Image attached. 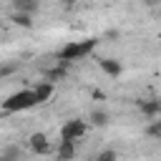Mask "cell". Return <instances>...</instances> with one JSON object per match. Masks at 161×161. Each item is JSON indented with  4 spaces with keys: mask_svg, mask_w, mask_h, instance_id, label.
Returning a JSON list of instances; mask_svg holds the SVG:
<instances>
[{
    "mask_svg": "<svg viewBox=\"0 0 161 161\" xmlns=\"http://www.w3.org/2000/svg\"><path fill=\"white\" fill-rule=\"evenodd\" d=\"M91 123H93V126H98V128L108 126V113H106V111H101V108H93V111H91Z\"/></svg>",
    "mask_w": 161,
    "mask_h": 161,
    "instance_id": "cell-11",
    "label": "cell"
},
{
    "mask_svg": "<svg viewBox=\"0 0 161 161\" xmlns=\"http://www.w3.org/2000/svg\"><path fill=\"white\" fill-rule=\"evenodd\" d=\"M55 153H58L60 161H70V158H75V141H60Z\"/></svg>",
    "mask_w": 161,
    "mask_h": 161,
    "instance_id": "cell-9",
    "label": "cell"
},
{
    "mask_svg": "<svg viewBox=\"0 0 161 161\" xmlns=\"http://www.w3.org/2000/svg\"><path fill=\"white\" fill-rule=\"evenodd\" d=\"M96 45H98V38H86V40H78V43H68V45L60 48L58 63L68 65V63H73V60H80V58L91 55V53L96 50Z\"/></svg>",
    "mask_w": 161,
    "mask_h": 161,
    "instance_id": "cell-1",
    "label": "cell"
},
{
    "mask_svg": "<svg viewBox=\"0 0 161 161\" xmlns=\"http://www.w3.org/2000/svg\"><path fill=\"white\" fill-rule=\"evenodd\" d=\"M15 25H20V28H33V15H25V13H13V18H10Z\"/></svg>",
    "mask_w": 161,
    "mask_h": 161,
    "instance_id": "cell-13",
    "label": "cell"
},
{
    "mask_svg": "<svg viewBox=\"0 0 161 161\" xmlns=\"http://www.w3.org/2000/svg\"><path fill=\"white\" fill-rule=\"evenodd\" d=\"M143 3H146V5H153V3H158V0H143Z\"/></svg>",
    "mask_w": 161,
    "mask_h": 161,
    "instance_id": "cell-17",
    "label": "cell"
},
{
    "mask_svg": "<svg viewBox=\"0 0 161 161\" xmlns=\"http://www.w3.org/2000/svg\"><path fill=\"white\" fill-rule=\"evenodd\" d=\"M30 148L35 151V153H40V156H45V153H50V141H48V136L45 133H33L30 136Z\"/></svg>",
    "mask_w": 161,
    "mask_h": 161,
    "instance_id": "cell-6",
    "label": "cell"
},
{
    "mask_svg": "<svg viewBox=\"0 0 161 161\" xmlns=\"http://www.w3.org/2000/svg\"><path fill=\"white\" fill-rule=\"evenodd\" d=\"M86 131H88L86 121H80V118H70V121H65L63 128H60V141H78V138L86 136Z\"/></svg>",
    "mask_w": 161,
    "mask_h": 161,
    "instance_id": "cell-3",
    "label": "cell"
},
{
    "mask_svg": "<svg viewBox=\"0 0 161 161\" xmlns=\"http://www.w3.org/2000/svg\"><path fill=\"white\" fill-rule=\"evenodd\" d=\"M0 161H8V158H5V156H3V153H0Z\"/></svg>",
    "mask_w": 161,
    "mask_h": 161,
    "instance_id": "cell-18",
    "label": "cell"
},
{
    "mask_svg": "<svg viewBox=\"0 0 161 161\" xmlns=\"http://www.w3.org/2000/svg\"><path fill=\"white\" fill-rule=\"evenodd\" d=\"M18 68H20V63H18V60H10V63H0V78H5V75H13Z\"/></svg>",
    "mask_w": 161,
    "mask_h": 161,
    "instance_id": "cell-14",
    "label": "cell"
},
{
    "mask_svg": "<svg viewBox=\"0 0 161 161\" xmlns=\"http://www.w3.org/2000/svg\"><path fill=\"white\" fill-rule=\"evenodd\" d=\"M98 68H101L108 78H118V75L123 73V65H121V60H116V58H101V60H98Z\"/></svg>",
    "mask_w": 161,
    "mask_h": 161,
    "instance_id": "cell-5",
    "label": "cell"
},
{
    "mask_svg": "<svg viewBox=\"0 0 161 161\" xmlns=\"http://www.w3.org/2000/svg\"><path fill=\"white\" fill-rule=\"evenodd\" d=\"M38 8H40V3H38V0H13V13H25V15H33Z\"/></svg>",
    "mask_w": 161,
    "mask_h": 161,
    "instance_id": "cell-8",
    "label": "cell"
},
{
    "mask_svg": "<svg viewBox=\"0 0 161 161\" xmlns=\"http://www.w3.org/2000/svg\"><path fill=\"white\" fill-rule=\"evenodd\" d=\"M53 83H48V80H40L35 88H33V93H35V101L38 103H45V101H50V96H53Z\"/></svg>",
    "mask_w": 161,
    "mask_h": 161,
    "instance_id": "cell-7",
    "label": "cell"
},
{
    "mask_svg": "<svg viewBox=\"0 0 161 161\" xmlns=\"http://www.w3.org/2000/svg\"><path fill=\"white\" fill-rule=\"evenodd\" d=\"M33 106H38V101H35V93L33 91H18V93H10L5 101H3V108L8 111V113H18V111H28V108H33Z\"/></svg>",
    "mask_w": 161,
    "mask_h": 161,
    "instance_id": "cell-2",
    "label": "cell"
},
{
    "mask_svg": "<svg viewBox=\"0 0 161 161\" xmlns=\"http://www.w3.org/2000/svg\"><path fill=\"white\" fill-rule=\"evenodd\" d=\"M65 73H68V65H63V63H58L55 68H50V70H45V80H48V83H53V80H63V78H65Z\"/></svg>",
    "mask_w": 161,
    "mask_h": 161,
    "instance_id": "cell-10",
    "label": "cell"
},
{
    "mask_svg": "<svg viewBox=\"0 0 161 161\" xmlns=\"http://www.w3.org/2000/svg\"><path fill=\"white\" fill-rule=\"evenodd\" d=\"M136 106H138V111L148 121H153V118L161 116V98H141V101H136Z\"/></svg>",
    "mask_w": 161,
    "mask_h": 161,
    "instance_id": "cell-4",
    "label": "cell"
},
{
    "mask_svg": "<svg viewBox=\"0 0 161 161\" xmlns=\"http://www.w3.org/2000/svg\"><path fill=\"white\" fill-rule=\"evenodd\" d=\"M146 136H151V138H158V141H161V116H158V118H153V121H148V126H146Z\"/></svg>",
    "mask_w": 161,
    "mask_h": 161,
    "instance_id": "cell-12",
    "label": "cell"
},
{
    "mask_svg": "<svg viewBox=\"0 0 161 161\" xmlns=\"http://www.w3.org/2000/svg\"><path fill=\"white\" fill-rule=\"evenodd\" d=\"M96 161H118V153H116L113 148H106V151H101V153L96 156Z\"/></svg>",
    "mask_w": 161,
    "mask_h": 161,
    "instance_id": "cell-16",
    "label": "cell"
},
{
    "mask_svg": "<svg viewBox=\"0 0 161 161\" xmlns=\"http://www.w3.org/2000/svg\"><path fill=\"white\" fill-rule=\"evenodd\" d=\"M3 156H5L8 161H20L23 153H20V146H8V148L3 151Z\"/></svg>",
    "mask_w": 161,
    "mask_h": 161,
    "instance_id": "cell-15",
    "label": "cell"
}]
</instances>
